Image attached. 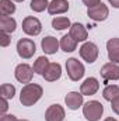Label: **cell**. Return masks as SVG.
<instances>
[{
	"mask_svg": "<svg viewBox=\"0 0 119 121\" xmlns=\"http://www.w3.org/2000/svg\"><path fill=\"white\" fill-rule=\"evenodd\" d=\"M23 31L30 35V37H36L41 34L42 31V23L39 21V18L34 17V16H28L23 20Z\"/></svg>",
	"mask_w": 119,
	"mask_h": 121,
	"instance_id": "7",
	"label": "cell"
},
{
	"mask_svg": "<svg viewBox=\"0 0 119 121\" xmlns=\"http://www.w3.org/2000/svg\"><path fill=\"white\" fill-rule=\"evenodd\" d=\"M52 27H53V30H56V31H63V30L70 28L71 27V23H70V20L67 17L58 16V17H55L52 20Z\"/></svg>",
	"mask_w": 119,
	"mask_h": 121,
	"instance_id": "21",
	"label": "cell"
},
{
	"mask_svg": "<svg viewBox=\"0 0 119 121\" xmlns=\"http://www.w3.org/2000/svg\"><path fill=\"white\" fill-rule=\"evenodd\" d=\"M60 76H62V66H60V63H58V62H51L49 66H48V69H46V72L44 73L42 78L46 82H56V80L60 79Z\"/></svg>",
	"mask_w": 119,
	"mask_h": 121,
	"instance_id": "16",
	"label": "cell"
},
{
	"mask_svg": "<svg viewBox=\"0 0 119 121\" xmlns=\"http://www.w3.org/2000/svg\"><path fill=\"white\" fill-rule=\"evenodd\" d=\"M0 116H3V114H6L7 113V110H8V100L7 99H4V97H1V101H0Z\"/></svg>",
	"mask_w": 119,
	"mask_h": 121,
	"instance_id": "27",
	"label": "cell"
},
{
	"mask_svg": "<svg viewBox=\"0 0 119 121\" xmlns=\"http://www.w3.org/2000/svg\"><path fill=\"white\" fill-rule=\"evenodd\" d=\"M64 103L70 110H79L84 106V94L81 91H69L64 97Z\"/></svg>",
	"mask_w": 119,
	"mask_h": 121,
	"instance_id": "9",
	"label": "cell"
},
{
	"mask_svg": "<svg viewBox=\"0 0 119 121\" xmlns=\"http://www.w3.org/2000/svg\"><path fill=\"white\" fill-rule=\"evenodd\" d=\"M0 96L7 99V100L13 99L16 96V86L11 85V83H3L0 86Z\"/></svg>",
	"mask_w": 119,
	"mask_h": 121,
	"instance_id": "24",
	"label": "cell"
},
{
	"mask_svg": "<svg viewBox=\"0 0 119 121\" xmlns=\"http://www.w3.org/2000/svg\"><path fill=\"white\" fill-rule=\"evenodd\" d=\"M104 114V106L98 100H90L83 106V116L87 121H99Z\"/></svg>",
	"mask_w": 119,
	"mask_h": 121,
	"instance_id": "2",
	"label": "cell"
},
{
	"mask_svg": "<svg viewBox=\"0 0 119 121\" xmlns=\"http://www.w3.org/2000/svg\"><path fill=\"white\" fill-rule=\"evenodd\" d=\"M104 121H118V120H116V118H114V117H107Z\"/></svg>",
	"mask_w": 119,
	"mask_h": 121,
	"instance_id": "32",
	"label": "cell"
},
{
	"mask_svg": "<svg viewBox=\"0 0 119 121\" xmlns=\"http://www.w3.org/2000/svg\"><path fill=\"white\" fill-rule=\"evenodd\" d=\"M66 72L70 80L79 82L80 79H83L86 73V68L77 58H69L66 60Z\"/></svg>",
	"mask_w": 119,
	"mask_h": 121,
	"instance_id": "3",
	"label": "cell"
},
{
	"mask_svg": "<svg viewBox=\"0 0 119 121\" xmlns=\"http://www.w3.org/2000/svg\"><path fill=\"white\" fill-rule=\"evenodd\" d=\"M98 90H99V82H98V79L94 78V76L87 78V79L80 85V91H81L84 96H94Z\"/></svg>",
	"mask_w": 119,
	"mask_h": 121,
	"instance_id": "14",
	"label": "cell"
},
{
	"mask_svg": "<svg viewBox=\"0 0 119 121\" xmlns=\"http://www.w3.org/2000/svg\"><path fill=\"white\" fill-rule=\"evenodd\" d=\"M69 34L77 42H86L88 38V31L81 23H71V27L69 28Z\"/></svg>",
	"mask_w": 119,
	"mask_h": 121,
	"instance_id": "13",
	"label": "cell"
},
{
	"mask_svg": "<svg viewBox=\"0 0 119 121\" xmlns=\"http://www.w3.org/2000/svg\"><path fill=\"white\" fill-rule=\"evenodd\" d=\"M99 73H101V76L104 78L105 82L119 80V65L118 63H114V62H108V63H105L101 68Z\"/></svg>",
	"mask_w": 119,
	"mask_h": 121,
	"instance_id": "10",
	"label": "cell"
},
{
	"mask_svg": "<svg viewBox=\"0 0 119 121\" xmlns=\"http://www.w3.org/2000/svg\"><path fill=\"white\" fill-rule=\"evenodd\" d=\"M107 52L111 62L119 65V38L114 37L107 41Z\"/></svg>",
	"mask_w": 119,
	"mask_h": 121,
	"instance_id": "15",
	"label": "cell"
},
{
	"mask_svg": "<svg viewBox=\"0 0 119 121\" xmlns=\"http://www.w3.org/2000/svg\"><path fill=\"white\" fill-rule=\"evenodd\" d=\"M119 96V86L118 85H107L102 90V97L107 101H112L114 99H116Z\"/></svg>",
	"mask_w": 119,
	"mask_h": 121,
	"instance_id": "22",
	"label": "cell"
},
{
	"mask_svg": "<svg viewBox=\"0 0 119 121\" xmlns=\"http://www.w3.org/2000/svg\"><path fill=\"white\" fill-rule=\"evenodd\" d=\"M108 3H109L114 9H119V0H108Z\"/></svg>",
	"mask_w": 119,
	"mask_h": 121,
	"instance_id": "31",
	"label": "cell"
},
{
	"mask_svg": "<svg viewBox=\"0 0 119 121\" xmlns=\"http://www.w3.org/2000/svg\"><path fill=\"white\" fill-rule=\"evenodd\" d=\"M11 42V38H10V34H6V32H0V45L3 48L8 47Z\"/></svg>",
	"mask_w": 119,
	"mask_h": 121,
	"instance_id": "26",
	"label": "cell"
},
{
	"mask_svg": "<svg viewBox=\"0 0 119 121\" xmlns=\"http://www.w3.org/2000/svg\"><path fill=\"white\" fill-rule=\"evenodd\" d=\"M49 59L45 56V55H42V56H38L36 60L34 62V65H32V68H34V72L36 73V75H41V76H44V73L46 72V69H48V66H49Z\"/></svg>",
	"mask_w": 119,
	"mask_h": 121,
	"instance_id": "20",
	"label": "cell"
},
{
	"mask_svg": "<svg viewBox=\"0 0 119 121\" xmlns=\"http://www.w3.org/2000/svg\"><path fill=\"white\" fill-rule=\"evenodd\" d=\"M79 52H80L81 59L86 60L87 63H94L95 60L98 59V55H99V49H98L97 44H94L91 41L83 42V45L80 47Z\"/></svg>",
	"mask_w": 119,
	"mask_h": 121,
	"instance_id": "5",
	"label": "cell"
},
{
	"mask_svg": "<svg viewBox=\"0 0 119 121\" xmlns=\"http://www.w3.org/2000/svg\"><path fill=\"white\" fill-rule=\"evenodd\" d=\"M16 13V4L13 0H0V14L11 16Z\"/></svg>",
	"mask_w": 119,
	"mask_h": 121,
	"instance_id": "23",
	"label": "cell"
},
{
	"mask_svg": "<svg viewBox=\"0 0 119 121\" xmlns=\"http://www.w3.org/2000/svg\"><path fill=\"white\" fill-rule=\"evenodd\" d=\"M34 73H35L34 68L31 65H28V63H20L14 69V76H16L17 82L24 83V85L31 83V80L34 78Z\"/></svg>",
	"mask_w": 119,
	"mask_h": 121,
	"instance_id": "6",
	"label": "cell"
},
{
	"mask_svg": "<svg viewBox=\"0 0 119 121\" xmlns=\"http://www.w3.org/2000/svg\"><path fill=\"white\" fill-rule=\"evenodd\" d=\"M18 121H28V120H18Z\"/></svg>",
	"mask_w": 119,
	"mask_h": 121,
	"instance_id": "34",
	"label": "cell"
},
{
	"mask_svg": "<svg viewBox=\"0 0 119 121\" xmlns=\"http://www.w3.org/2000/svg\"><path fill=\"white\" fill-rule=\"evenodd\" d=\"M83 3L87 6V9H90V7H94V6L99 4V3H101V0H83Z\"/></svg>",
	"mask_w": 119,
	"mask_h": 121,
	"instance_id": "30",
	"label": "cell"
},
{
	"mask_svg": "<svg viewBox=\"0 0 119 121\" xmlns=\"http://www.w3.org/2000/svg\"><path fill=\"white\" fill-rule=\"evenodd\" d=\"M17 28V21L11 16H0V30L1 32L11 34Z\"/></svg>",
	"mask_w": 119,
	"mask_h": 121,
	"instance_id": "18",
	"label": "cell"
},
{
	"mask_svg": "<svg viewBox=\"0 0 119 121\" xmlns=\"http://www.w3.org/2000/svg\"><path fill=\"white\" fill-rule=\"evenodd\" d=\"M41 47H42V51L46 54V55H53L59 51L60 48V41H58V38L52 37V35H48L45 38H42L41 41Z\"/></svg>",
	"mask_w": 119,
	"mask_h": 121,
	"instance_id": "12",
	"label": "cell"
},
{
	"mask_svg": "<svg viewBox=\"0 0 119 121\" xmlns=\"http://www.w3.org/2000/svg\"><path fill=\"white\" fill-rule=\"evenodd\" d=\"M42 94H44V89L41 85L27 83L23 86V89L20 91V103L25 107H31L41 100Z\"/></svg>",
	"mask_w": 119,
	"mask_h": 121,
	"instance_id": "1",
	"label": "cell"
},
{
	"mask_svg": "<svg viewBox=\"0 0 119 121\" xmlns=\"http://www.w3.org/2000/svg\"><path fill=\"white\" fill-rule=\"evenodd\" d=\"M77 41L70 35V34H66V35H63L62 38H60V49L63 51V52H73V51H76V48H77Z\"/></svg>",
	"mask_w": 119,
	"mask_h": 121,
	"instance_id": "19",
	"label": "cell"
},
{
	"mask_svg": "<svg viewBox=\"0 0 119 121\" xmlns=\"http://www.w3.org/2000/svg\"><path fill=\"white\" fill-rule=\"evenodd\" d=\"M30 7H31V10L35 11V13H42V11L48 10L49 1L48 0H31Z\"/></svg>",
	"mask_w": 119,
	"mask_h": 121,
	"instance_id": "25",
	"label": "cell"
},
{
	"mask_svg": "<svg viewBox=\"0 0 119 121\" xmlns=\"http://www.w3.org/2000/svg\"><path fill=\"white\" fill-rule=\"evenodd\" d=\"M111 108H112V111H114L116 116H119V96L111 101Z\"/></svg>",
	"mask_w": 119,
	"mask_h": 121,
	"instance_id": "28",
	"label": "cell"
},
{
	"mask_svg": "<svg viewBox=\"0 0 119 121\" xmlns=\"http://www.w3.org/2000/svg\"><path fill=\"white\" fill-rule=\"evenodd\" d=\"M36 52V45L31 38H21L17 42V54L23 59H31Z\"/></svg>",
	"mask_w": 119,
	"mask_h": 121,
	"instance_id": "4",
	"label": "cell"
},
{
	"mask_svg": "<svg viewBox=\"0 0 119 121\" xmlns=\"http://www.w3.org/2000/svg\"><path fill=\"white\" fill-rule=\"evenodd\" d=\"M87 16L94 21H105L109 16V9L107 4H104L102 1L94 7L87 9Z\"/></svg>",
	"mask_w": 119,
	"mask_h": 121,
	"instance_id": "8",
	"label": "cell"
},
{
	"mask_svg": "<svg viewBox=\"0 0 119 121\" xmlns=\"http://www.w3.org/2000/svg\"><path fill=\"white\" fill-rule=\"evenodd\" d=\"M0 121H18V118L13 114H3L0 116Z\"/></svg>",
	"mask_w": 119,
	"mask_h": 121,
	"instance_id": "29",
	"label": "cell"
},
{
	"mask_svg": "<svg viewBox=\"0 0 119 121\" xmlns=\"http://www.w3.org/2000/svg\"><path fill=\"white\" fill-rule=\"evenodd\" d=\"M66 111L60 104H51L45 111V121H63Z\"/></svg>",
	"mask_w": 119,
	"mask_h": 121,
	"instance_id": "11",
	"label": "cell"
},
{
	"mask_svg": "<svg viewBox=\"0 0 119 121\" xmlns=\"http://www.w3.org/2000/svg\"><path fill=\"white\" fill-rule=\"evenodd\" d=\"M69 1L67 0H52L49 1V7H48V13L51 16H58L69 11Z\"/></svg>",
	"mask_w": 119,
	"mask_h": 121,
	"instance_id": "17",
	"label": "cell"
},
{
	"mask_svg": "<svg viewBox=\"0 0 119 121\" xmlns=\"http://www.w3.org/2000/svg\"><path fill=\"white\" fill-rule=\"evenodd\" d=\"M13 1H17V3H23L24 0H13Z\"/></svg>",
	"mask_w": 119,
	"mask_h": 121,
	"instance_id": "33",
	"label": "cell"
}]
</instances>
